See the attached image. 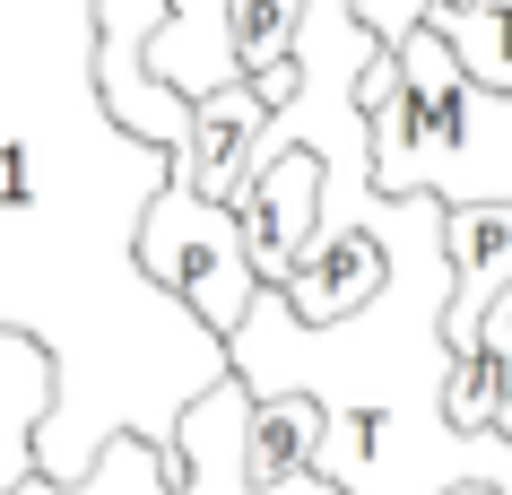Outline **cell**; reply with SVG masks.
Here are the masks:
<instances>
[{
  "mask_svg": "<svg viewBox=\"0 0 512 495\" xmlns=\"http://www.w3.org/2000/svg\"><path fill=\"white\" fill-rule=\"evenodd\" d=\"M87 9L96 0H0V330L53 357L44 487L87 478L113 435H139L174 469L183 409L226 383V339L139 270L165 148L105 113Z\"/></svg>",
  "mask_w": 512,
  "mask_h": 495,
  "instance_id": "1",
  "label": "cell"
},
{
  "mask_svg": "<svg viewBox=\"0 0 512 495\" xmlns=\"http://www.w3.org/2000/svg\"><path fill=\"white\" fill-rule=\"evenodd\" d=\"M400 96L365 113V192L434 209H512V96L452 70L426 27L391 44Z\"/></svg>",
  "mask_w": 512,
  "mask_h": 495,
  "instance_id": "2",
  "label": "cell"
},
{
  "mask_svg": "<svg viewBox=\"0 0 512 495\" xmlns=\"http://www.w3.org/2000/svg\"><path fill=\"white\" fill-rule=\"evenodd\" d=\"M18 495H330V487L313 478V469L261 487V478H252V400H243L235 383H217V391H200V400L183 409L174 469H165L139 435H113L105 452L87 461V478H70V487L27 478Z\"/></svg>",
  "mask_w": 512,
  "mask_h": 495,
  "instance_id": "3",
  "label": "cell"
},
{
  "mask_svg": "<svg viewBox=\"0 0 512 495\" xmlns=\"http://www.w3.org/2000/svg\"><path fill=\"white\" fill-rule=\"evenodd\" d=\"M139 270H148V287H165V296L183 304L209 339H226L243 322V304L261 296L235 209L200 200L174 165H165V192L148 200V226H139Z\"/></svg>",
  "mask_w": 512,
  "mask_h": 495,
  "instance_id": "4",
  "label": "cell"
},
{
  "mask_svg": "<svg viewBox=\"0 0 512 495\" xmlns=\"http://www.w3.org/2000/svg\"><path fill=\"white\" fill-rule=\"evenodd\" d=\"M313 209H322V165L313 157H278L235 192V226H243V252H252L261 287H287V270L313 244Z\"/></svg>",
  "mask_w": 512,
  "mask_h": 495,
  "instance_id": "5",
  "label": "cell"
},
{
  "mask_svg": "<svg viewBox=\"0 0 512 495\" xmlns=\"http://www.w3.org/2000/svg\"><path fill=\"white\" fill-rule=\"evenodd\" d=\"M443 261H452L443 339H452V357H469L478 322L512 296V209H443Z\"/></svg>",
  "mask_w": 512,
  "mask_h": 495,
  "instance_id": "6",
  "label": "cell"
},
{
  "mask_svg": "<svg viewBox=\"0 0 512 495\" xmlns=\"http://www.w3.org/2000/svg\"><path fill=\"white\" fill-rule=\"evenodd\" d=\"M148 87L183 96V105H209L217 87H243L235 44H226V0H165V27L148 35Z\"/></svg>",
  "mask_w": 512,
  "mask_h": 495,
  "instance_id": "7",
  "label": "cell"
},
{
  "mask_svg": "<svg viewBox=\"0 0 512 495\" xmlns=\"http://www.w3.org/2000/svg\"><path fill=\"white\" fill-rule=\"evenodd\" d=\"M374 278H382V252L356 235V226H330V235H313L304 244V261L287 270V313H296L304 330H322V322H339V313H356V304L374 296Z\"/></svg>",
  "mask_w": 512,
  "mask_h": 495,
  "instance_id": "8",
  "label": "cell"
},
{
  "mask_svg": "<svg viewBox=\"0 0 512 495\" xmlns=\"http://www.w3.org/2000/svg\"><path fill=\"white\" fill-rule=\"evenodd\" d=\"M53 417V357L0 330V495L35 478V435Z\"/></svg>",
  "mask_w": 512,
  "mask_h": 495,
  "instance_id": "9",
  "label": "cell"
},
{
  "mask_svg": "<svg viewBox=\"0 0 512 495\" xmlns=\"http://www.w3.org/2000/svg\"><path fill=\"white\" fill-rule=\"evenodd\" d=\"M296 18H304V0H226V44H235V70L261 96V113L287 105V87H296V70H287Z\"/></svg>",
  "mask_w": 512,
  "mask_h": 495,
  "instance_id": "10",
  "label": "cell"
},
{
  "mask_svg": "<svg viewBox=\"0 0 512 495\" xmlns=\"http://www.w3.org/2000/svg\"><path fill=\"white\" fill-rule=\"evenodd\" d=\"M426 35L452 53V70L486 96H512V0H469V9H434Z\"/></svg>",
  "mask_w": 512,
  "mask_h": 495,
  "instance_id": "11",
  "label": "cell"
},
{
  "mask_svg": "<svg viewBox=\"0 0 512 495\" xmlns=\"http://www.w3.org/2000/svg\"><path fill=\"white\" fill-rule=\"evenodd\" d=\"M322 452V409L304 400H278V409H252V478L278 487V478H304Z\"/></svg>",
  "mask_w": 512,
  "mask_h": 495,
  "instance_id": "12",
  "label": "cell"
},
{
  "mask_svg": "<svg viewBox=\"0 0 512 495\" xmlns=\"http://www.w3.org/2000/svg\"><path fill=\"white\" fill-rule=\"evenodd\" d=\"M434 9H469V0H356V27L374 35L382 53H391V44H408V35L426 27Z\"/></svg>",
  "mask_w": 512,
  "mask_h": 495,
  "instance_id": "13",
  "label": "cell"
},
{
  "mask_svg": "<svg viewBox=\"0 0 512 495\" xmlns=\"http://www.w3.org/2000/svg\"><path fill=\"white\" fill-rule=\"evenodd\" d=\"M391 96H400V70H391V53H374V61H365V79H356V113L391 105Z\"/></svg>",
  "mask_w": 512,
  "mask_h": 495,
  "instance_id": "14",
  "label": "cell"
},
{
  "mask_svg": "<svg viewBox=\"0 0 512 495\" xmlns=\"http://www.w3.org/2000/svg\"><path fill=\"white\" fill-rule=\"evenodd\" d=\"M486 435H504V443H512V400H495V417H486Z\"/></svg>",
  "mask_w": 512,
  "mask_h": 495,
  "instance_id": "15",
  "label": "cell"
},
{
  "mask_svg": "<svg viewBox=\"0 0 512 495\" xmlns=\"http://www.w3.org/2000/svg\"><path fill=\"white\" fill-rule=\"evenodd\" d=\"M460 495H486V487H460Z\"/></svg>",
  "mask_w": 512,
  "mask_h": 495,
  "instance_id": "16",
  "label": "cell"
}]
</instances>
